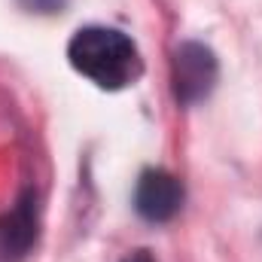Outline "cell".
I'll list each match as a JSON object with an SVG mask.
<instances>
[{
    "label": "cell",
    "instance_id": "3957f363",
    "mask_svg": "<svg viewBox=\"0 0 262 262\" xmlns=\"http://www.w3.org/2000/svg\"><path fill=\"white\" fill-rule=\"evenodd\" d=\"M183 207V183L165 168H146L134 186V210L146 223H168Z\"/></svg>",
    "mask_w": 262,
    "mask_h": 262
},
{
    "label": "cell",
    "instance_id": "6da1fadb",
    "mask_svg": "<svg viewBox=\"0 0 262 262\" xmlns=\"http://www.w3.org/2000/svg\"><path fill=\"white\" fill-rule=\"evenodd\" d=\"M67 58L76 73L92 79L98 89L119 92L140 79L143 61L128 34L104 25L79 28L67 43Z\"/></svg>",
    "mask_w": 262,
    "mask_h": 262
},
{
    "label": "cell",
    "instance_id": "7a4b0ae2",
    "mask_svg": "<svg viewBox=\"0 0 262 262\" xmlns=\"http://www.w3.org/2000/svg\"><path fill=\"white\" fill-rule=\"evenodd\" d=\"M220 76L216 55L204 46V43H180L171 61V82H174V98L183 107H192L198 101H204Z\"/></svg>",
    "mask_w": 262,
    "mask_h": 262
},
{
    "label": "cell",
    "instance_id": "277c9868",
    "mask_svg": "<svg viewBox=\"0 0 262 262\" xmlns=\"http://www.w3.org/2000/svg\"><path fill=\"white\" fill-rule=\"evenodd\" d=\"M34 241H37L34 195H25L12 213L0 216V262H18Z\"/></svg>",
    "mask_w": 262,
    "mask_h": 262
},
{
    "label": "cell",
    "instance_id": "5b68a950",
    "mask_svg": "<svg viewBox=\"0 0 262 262\" xmlns=\"http://www.w3.org/2000/svg\"><path fill=\"white\" fill-rule=\"evenodd\" d=\"M31 12L37 9V12H55V9H61V3L64 0H21Z\"/></svg>",
    "mask_w": 262,
    "mask_h": 262
},
{
    "label": "cell",
    "instance_id": "8992f818",
    "mask_svg": "<svg viewBox=\"0 0 262 262\" xmlns=\"http://www.w3.org/2000/svg\"><path fill=\"white\" fill-rule=\"evenodd\" d=\"M122 262H156V256H152V253H149L146 247H140V250H134V253H128V256H125Z\"/></svg>",
    "mask_w": 262,
    "mask_h": 262
}]
</instances>
